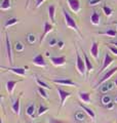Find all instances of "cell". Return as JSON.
<instances>
[{"label":"cell","instance_id":"1","mask_svg":"<svg viewBox=\"0 0 117 123\" xmlns=\"http://www.w3.org/2000/svg\"><path fill=\"white\" fill-rule=\"evenodd\" d=\"M63 14H64V17H65V21H66V25H67L68 28H71L73 30H75L76 32L79 34V35H81L80 32H79V29H78V26L76 24V22L75 20L71 17V15L69 14V12L67 10H66L65 8H63Z\"/></svg>","mask_w":117,"mask_h":123},{"label":"cell","instance_id":"2","mask_svg":"<svg viewBox=\"0 0 117 123\" xmlns=\"http://www.w3.org/2000/svg\"><path fill=\"white\" fill-rule=\"evenodd\" d=\"M76 68L77 71L79 72L80 75H85V72H86V66H85V61L82 60V57L80 56L79 52L76 49Z\"/></svg>","mask_w":117,"mask_h":123},{"label":"cell","instance_id":"3","mask_svg":"<svg viewBox=\"0 0 117 123\" xmlns=\"http://www.w3.org/2000/svg\"><path fill=\"white\" fill-rule=\"evenodd\" d=\"M58 97H60L61 99V104H60V108H63L65 106V102L67 101V98L71 97V93L68 91H66L64 89H62L61 87H58Z\"/></svg>","mask_w":117,"mask_h":123},{"label":"cell","instance_id":"4","mask_svg":"<svg viewBox=\"0 0 117 123\" xmlns=\"http://www.w3.org/2000/svg\"><path fill=\"white\" fill-rule=\"evenodd\" d=\"M5 45H6V55H7V59L10 65H13V53H11V44H10V40L8 37V34H5Z\"/></svg>","mask_w":117,"mask_h":123},{"label":"cell","instance_id":"5","mask_svg":"<svg viewBox=\"0 0 117 123\" xmlns=\"http://www.w3.org/2000/svg\"><path fill=\"white\" fill-rule=\"evenodd\" d=\"M113 61H114V60H113V57L107 52L106 55H105V59H104V62H103V66H102V68H101V70L99 71V73H98V75L101 74L102 72H104L105 70H106V69L113 63Z\"/></svg>","mask_w":117,"mask_h":123},{"label":"cell","instance_id":"6","mask_svg":"<svg viewBox=\"0 0 117 123\" xmlns=\"http://www.w3.org/2000/svg\"><path fill=\"white\" fill-rule=\"evenodd\" d=\"M67 2H68V5L69 7L71 8V10L73 11V12H79L80 11V8H81V6H80V1L79 0H67Z\"/></svg>","mask_w":117,"mask_h":123},{"label":"cell","instance_id":"7","mask_svg":"<svg viewBox=\"0 0 117 123\" xmlns=\"http://www.w3.org/2000/svg\"><path fill=\"white\" fill-rule=\"evenodd\" d=\"M117 72V67H115V68H113V69H111L110 71H108L106 74H105L104 76H103V78L100 80L99 82L97 83V86H100V85H102V84L104 83V82H106L108 79H110V77H112L113 75L115 74V73Z\"/></svg>","mask_w":117,"mask_h":123},{"label":"cell","instance_id":"8","mask_svg":"<svg viewBox=\"0 0 117 123\" xmlns=\"http://www.w3.org/2000/svg\"><path fill=\"white\" fill-rule=\"evenodd\" d=\"M52 81L53 83H57V84H61V85H68V86H77L78 84L75 83L74 81H72L71 79H52Z\"/></svg>","mask_w":117,"mask_h":123},{"label":"cell","instance_id":"9","mask_svg":"<svg viewBox=\"0 0 117 123\" xmlns=\"http://www.w3.org/2000/svg\"><path fill=\"white\" fill-rule=\"evenodd\" d=\"M23 80H8L6 82V90L8 92V94H13V90H14V87L15 85L19 83V82H22Z\"/></svg>","mask_w":117,"mask_h":123},{"label":"cell","instance_id":"10","mask_svg":"<svg viewBox=\"0 0 117 123\" xmlns=\"http://www.w3.org/2000/svg\"><path fill=\"white\" fill-rule=\"evenodd\" d=\"M52 30H53L52 25L49 24V23H47V22H45V23H44V31H43V34H42V36L40 37V43H42V42L44 41L46 35H47V34H49Z\"/></svg>","mask_w":117,"mask_h":123},{"label":"cell","instance_id":"11","mask_svg":"<svg viewBox=\"0 0 117 123\" xmlns=\"http://www.w3.org/2000/svg\"><path fill=\"white\" fill-rule=\"evenodd\" d=\"M50 62H52L54 66H63L66 63V57L65 56H52L50 57Z\"/></svg>","mask_w":117,"mask_h":123},{"label":"cell","instance_id":"12","mask_svg":"<svg viewBox=\"0 0 117 123\" xmlns=\"http://www.w3.org/2000/svg\"><path fill=\"white\" fill-rule=\"evenodd\" d=\"M33 64L36 65V66H39V67H46V63L44 61V57L41 53L40 55H37L33 59Z\"/></svg>","mask_w":117,"mask_h":123},{"label":"cell","instance_id":"13","mask_svg":"<svg viewBox=\"0 0 117 123\" xmlns=\"http://www.w3.org/2000/svg\"><path fill=\"white\" fill-rule=\"evenodd\" d=\"M91 53L93 56V59L98 60V57H99V43L98 42H92V45L91 47Z\"/></svg>","mask_w":117,"mask_h":123},{"label":"cell","instance_id":"14","mask_svg":"<svg viewBox=\"0 0 117 123\" xmlns=\"http://www.w3.org/2000/svg\"><path fill=\"white\" fill-rule=\"evenodd\" d=\"M82 53H83V56H84L85 66H86V71H87V76H88L89 73H91V72L93 70V66H92V64L91 63V61H89L88 56H87L86 53H85V51H82Z\"/></svg>","mask_w":117,"mask_h":123},{"label":"cell","instance_id":"15","mask_svg":"<svg viewBox=\"0 0 117 123\" xmlns=\"http://www.w3.org/2000/svg\"><path fill=\"white\" fill-rule=\"evenodd\" d=\"M8 71L14 73L17 75H20V76H25L26 75V70L25 68H6Z\"/></svg>","mask_w":117,"mask_h":123},{"label":"cell","instance_id":"16","mask_svg":"<svg viewBox=\"0 0 117 123\" xmlns=\"http://www.w3.org/2000/svg\"><path fill=\"white\" fill-rule=\"evenodd\" d=\"M79 107L81 108V109H82L83 111L85 113H86L87 115L89 117H91V119H95L96 118V114H95V112H93V111L91 110V109H89V108H87L86 106H84V105H82V104L81 103H79Z\"/></svg>","mask_w":117,"mask_h":123},{"label":"cell","instance_id":"17","mask_svg":"<svg viewBox=\"0 0 117 123\" xmlns=\"http://www.w3.org/2000/svg\"><path fill=\"white\" fill-rule=\"evenodd\" d=\"M22 92L20 93V95H19V98H17V101H15L14 103H13V113L14 114H17V115H20V99H21V97H22Z\"/></svg>","mask_w":117,"mask_h":123},{"label":"cell","instance_id":"18","mask_svg":"<svg viewBox=\"0 0 117 123\" xmlns=\"http://www.w3.org/2000/svg\"><path fill=\"white\" fill-rule=\"evenodd\" d=\"M79 98L83 103L87 104L91 102V93L89 92H79Z\"/></svg>","mask_w":117,"mask_h":123},{"label":"cell","instance_id":"19","mask_svg":"<svg viewBox=\"0 0 117 123\" xmlns=\"http://www.w3.org/2000/svg\"><path fill=\"white\" fill-rule=\"evenodd\" d=\"M100 20H101V17H100V14L97 12V11H93L92 14H91V24L92 25H99L100 24Z\"/></svg>","mask_w":117,"mask_h":123},{"label":"cell","instance_id":"20","mask_svg":"<svg viewBox=\"0 0 117 123\" xmlns=\"http://www.w3.org/2000/svg\"><path fill=\"white\" fill-rule=\"evenodd\" d=\"M54 14H56V6L52 4L48 6V15H49V18L52 24L56 23V21H54Z\"/></svg>","mask_w":117,"mask_h":123},{"label":"cell","instance_id":"21","mask_svg":"<svg viewBox=\"0 0 117 123\" xmlns=\"http://www.w3.org/2000/svg\"><path fill=\"white\" fill-rule=\"evenodd\" d=\"M34 112H35V104H30V105L27 107L26 109V114L28 115L29 117H33L34 116Z\"/></svg>","mask_w":117,"mask_h":123},{"label":"cell","instance_id":"22","mask_svg":"<svg viewBox=\"0 0 117 123\" xmlns=\"http://www.w3.org/2000/svg\"><path fill=\"white\" fill-rule=\"evenodd\" d=\"M100 35H106V36H110V37H116L117 35V32L115 30H113V29H110V30H108L106 31V32H102V33H99Z\"/></svg>","mask_w":117,"mask_h":123},{"label":"cell","instance_id":"23","mask_svg":"<svg viewBox=\"0 0 117 123\" xmlns=\"http://www.w3.org/2000/svg\"><path fill=\"white\" fill-rule=\"evenodd\" d=\"M10 7H11L10 0H3L2 3H1V6H0V8H1L2 10H7V9H9Z\"/></svg>","mask_w":117,"mask_h":123},{"label":"cell","instance_id":"24","mask_svg":"<svg viewBox=\"0 0 117 123\" xmlns=\"http://www.w3.org/2000/svg\"><path fill=\"white\" fill-rule=\"evenodd\" d=\"M37 91L39 92V94H40L44 99H47L48 98V95H47V93H46V91H45V88L41 87V86H38L37 87Z\"/></svg>","mask_w":117,"mask_h":123},{"label":"cell","instance_id":"25","mask_svg":"<svg viewBox=\"0 0 117 123\" xmlns=\"http://www.w3.org/2000/svg\"><path fill=\"white\" fill-rule=\"evenodd\" d=\"M17 23H19V20H18V18H9V20H7V21H6L4 27H5V28H7V27L13 26V25H14V24H17Z\"/></svg>","mask_w":117,"mask_h":123},{"label":"cell","instance_id":"26","mask_svg":"<svg viewBox=\"0 0 117 123\" xmlns=\"http://www.w3.org/2000/svg\"><path fill=\"white\" fill-rule=\"evenodd\" d=\"M36 83L38 84V86H41L45 88V89H50V87L47 85V83H45L44 81H42V80H40L39 78H36Z\"/></svg>","mask_w":117,"mask_h":123},{"label":"cell","instance_id":"27","mask_svg":"<svg viewBox=\"0 0 117 123\" xmlns=\"http://www.w3.org/2000/svg\"><path fill=\"white\" fill-rule=\"evenodd\" d=\"M103 11H104L105 15H107V17H110V15H112V13H113L112 8H110V7L107 6V5H104L103 6Z\"/></svg>","mask_w":117,"mask_h":123},{"label":"cell","instance_id":"28","mask_svg":"<svg viewBox=\"0 0 117 123\" xmlns=\"http://www.w3.org/2000/svg\"><path fill=\"white\" fill-rule=\"evenodd\" d=\"M102 103L104 104L105 106H107L108 104H110V103H111V98L109 97V95H107V94L103 95V97H102Z\"/></svg>","mask_w":117,"mask_h":123},{"label":"cell","instance_id":"29","mask_svg":"<svg viewBox=\"0 0 117 123\" xmlns=\"http://www.w3.org/2000/svg\"><path fill=\"white\" fill-rule=\"evenodd\" d=\"M48 111V108L47 107H45L43 105H41L40 107H39V109H38V115H42V114H44L45 112H47Z\"/></svg>","mask_w":117,"mask_h":123},{"label":"cell","instance_id":"30","mask_svg":"<svg viewBox=\"0 0 117 123\" xmlns=\"http://www.w3.org/2000/svg\"><path fill=\"white\" fill-rule=\"evenodd\" d=\"M113 86H112V83H108V84H105V85L102 87V92H106L108 90L112 89Z\"/></svg>","mask_w":117,"mask_h":123},{"label":"cell","instance_id":"31","mask_svg":"<svg viewBox=\"0 0 117 123\" xmlns=\"http://www.w3.org/2000/svg\"><path fill=\"white\" fill-rule=\"evenodd\" d=\"M24 49V45L21 42H15V50L17 51H22Z\"/></svg>","mask_w":117,"mask_h":123},{"label":"cell","instance_id":"32","mask_svg":"<svg viewBox=\"0 0 117 123\" xmlns=\"http://www.w3.org/2000/svg\"><path fill=\"white\" fill-rule=\"evenodd\" d=\"M75 118L77 119L78 121H82L83 119H84V115L82 112H77L76 115H75Z\"/></svg>","mask_w":117,"mask_h":123},{"label":"cell","instance_id":"33","mask_svg":"<svg viewBox=\"0 0 117 123\" xmlns=\"http://www.w3.org/2000/svg\"><path fill=\"white\" fill-rule=\"evenodd\" d=\"M49 123H69V122L68 121H63V120H58V119H56V118H50Z\"/></svg>","mask_w":117,"mask_h":123},{"label":"cell","instance_id":"34","mask_svg":"<svg viewBox=\"0 0 117 123\" xmlns=\"http://www.w3.org/2000/svg\"><path fill=\"white\" fill-rule=\"evenodd\" d=\"M102 2V0H89L88 1V4L91 6H95L97 4H100V3Z\"/></svg>","mask_w":117,"mask_h":123},{"label":"cell","instance_id":"35","mask_svg":"<svg viewBox=\"0 0 117 123\" xmlns=\"http://www.w3.org/2000/svg\"><path fill=\"white\" fill-rule=\"evenodd\" d=\"M108 48H109V50H110L112 53H114L115 55H117V47L116 46H108Z\"/></svg>","mask_w":117,"mask_h":123},{"label":"cell","instance_id":"36","mask_svg":"<svg viewBox=\"0 0 117 123\" xmlns=\"http://www.w3.org/2000/svg\"><path fill=\"white\" fill-rule=\"evenodd\" d=\"M28 39H29L30 43H32V42L35 41V39H36V38H35V36L33 35V34H29V35H28Z\"/></svg>","mask_w":117,"mask_h":123},{"label":"cell","instance_id":"37","mask_svg":"<svg viewBox=\"0 0 117 123\" xmlns=\"http://www.w3.org/2000/svg\"><path fill=\"white\" fill-rule=\"evenodd\" d=\"M44 1H45V0H36V5H35V7H36V8L40 7L41 4H42V3H43Z\"/></svg>","mask_w":117,"mask_h":123},{"label":"cell","instance_id":"38","mask_svg":"<svg viewBox=\"0 0 117 123\" xmlns=\"http://www.w3.org/2000/svg\"><path fill=\"white\" fill-rule=\"evenodd\" d=\"M57 44L58 45V47H60V48H63L64 47V42L63 41H58Z\"/></svg>","mask_w":117,"mask_h":123},{"label":"cell","instance_id":"39","mask_svg":"<svg viewBox=\"0 0 117 123\" xmlns=\"http://www.w3.org/2000/svg\"><path fill=\"white\" fill-rule=\"evenodd\" d=\"M57 43V40L56 39H52V40H50V42H49V45L50 46H54V44Z\"/></svg>","mask_w":117,"mask_h":123},{"label":"cell","instance_id":"40","mask_svg":"<svg viewBox=\"0 0 117 123\" xmlns=\"http://www.w3.org/2000/svg\"><path fill=\"white\" fill-rule=\"evenodd\" d=\"M113 105H114V104H113V103L108 104V105L106 106V107H107V109H112V108H113Z\"/></svg>","mask_w":117,"mask_h":123},{"label":"cell","instance_id":"41","mask_svg":"<svg viewBox=\"0 0 117 123\" xmlns=\"http://www.w3.org/2000/svg\"><path fill=\"white\" fill-rule=\"evenodd\" d=\"M110 44H113V45H115L116 47H117V41H111V42H110Z\"/></svg>","mask_w":117,"mask_h":123},{"label":"cell","instance_id":"42","mask_svg":"<svg viewBox=\"0 0 117 123\" xmlns=\"http://www.w3.org/2000/svg\"><path fill=\"white\" fill-rule=\"evenodd\" d=\"M115 86H117V78H116V80H115Z\"/></svg>","mask_w":117,"mask_h":123},{"label":"cell","instance_id":"43","mask_svg":"<svg viewBox=\"0 0 117 123\" xmlns=\"http://www.w3.org/2000/svg\"><path fill=\"white\" fill-rule=\"evenodd\" d=\"M114 102H115V103H116V104H117V97H116V98H115V101H114Z\"/></svg>","mask_w":117,"mask_h":123},{"label":"cell","instance_id":"44","mask_svg":"<svg viewBox=\"0 0 117 123\" xmlns=\"http://www.w3.org/2000/svg\"><path fill=\"white\" fill-rule=\"evenodd\" d=\"M28 3H29V0H28V1H27V7H28Z\"/></svg>","mask_w":117,"mask_h":123},{"label":"cell","instance_id":"45","mask_svg":"<svg viewBox=\"0 0 117 123\" xmlns=\"http://www.w3.org/2000/svg\"><path fill=\"white\" fill-rule=\"evenodd\" d=\"M113 24H117V22H114V23H113Z\"/></svg>","mask_w":117,"mask_h":123},{"label":"cell","instance_id":"46","mask_svg":"<svg viewBox=\"0 0 117 123\" xmlns=\"http://www.w3.org/2000/svg\"><path fill=\"white\" fill-rule=\"evenodd\" d=\"M116 29H117V24H116Z\"/></svg>","mask_w":117,"mask_h":123},{"label":"cell","instance_id":"47","mask_svg":"<svg viewBox=\"0 0 117 123\" xmlns=\"http://www.w3.org/2000/svg\"><path fill=\"white\" fill-rule=\"evenodd\" d=\"M109 123H110V122H109Z\"/></svg>","mask_w":117,"mask_h":123}]
</instances>
